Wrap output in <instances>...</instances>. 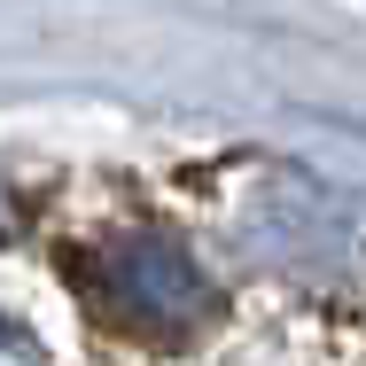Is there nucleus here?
Masks as SVG:
<instances>
[{"label":"nucleus","mask_w":366,"mask_h":366,"mask_svg":"<svg viewBox=\"0 0 366 366\" xmlns=\"http://www.w3.org/2000/svg\"><path fill=\"white\" fill-rule=\"evenodd\" d=\"M78 296L94 304L102 327H125L141 343H179L219 320V281L195 265L187 242H172L156 226H125V234L94 242L78 257Z\"/></svg>","instance_id":"1"}]
</instances>
